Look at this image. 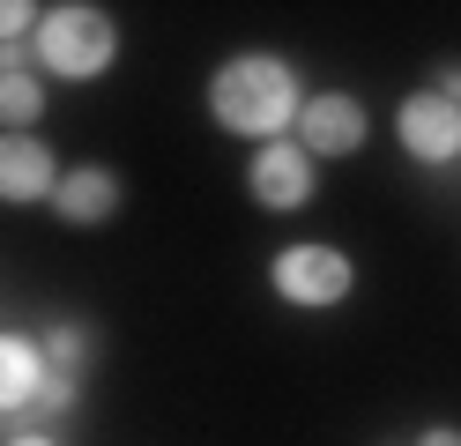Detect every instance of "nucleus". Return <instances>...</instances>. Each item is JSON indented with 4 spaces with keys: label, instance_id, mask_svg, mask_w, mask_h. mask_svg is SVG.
Wrapping results in <instances>:
<instances>
[{
    "label": "nucleus",
    "instance_id": "ddd939ff",
    "mask_svg": "<svg viewBox=\"0 0 461 446\" xmlns=\"http://www.w3.org/2000/svg\"><path fill=\"white\" fill-rule=\"evenodd\" d=\"M75 402H82V379H75V372H45V387H38V409H45V416H68Z\"/></svg>",
    "mask_w": 461,
    "mask_h": 446
},
{
    "label": "nucleus",
    "instance_id": "423d86ee",
    "mask_svg": "<svg viewBox=\"0 0 461 446\" xmlns=\"http://www.w3.org/2000/svg\"><path fill=\"white\" fill-rule=\"evenodd\" d=\"M394 141H402V157H410V164L454 171L461 164V112L447 97H431V89H410V97L394 105Z\"/></svg>",
    "mask_w": 461,
    "mask_h": 446
},
{
    "label": "nucleus",
    "instance_id": "6e6552de",
    "mask_svg": "<svg viewBox=\"0 0 461 446\" xmlns=\"http://www.w3.org/2000/svg\"><path fill=\"white\" fill-rule=\"evenodd\" d=\"M68 164H52L45 134H0V208H38L52 201Z\"/></svg>",
    "mask_w": 461,
    "mask_h": 446
},
{
    "label": "nucleus",
    "instance_id": "2eb2a0df",
    "mask_svg": "<svg viewBox=\"0 0 461 446\" xmlns=\"http://www.w3.org/2000/svg\"><path fill=\"white\" fill-rule=\"evenodd\" d=\"M31 68H38L31 45H0V82H8V75H31Z\"/></svg>",
    "mask_w": 461,
    "mask_h": 446
},
{
    "label": "nucleus",
    "instance_id": "f8f14e48",
    "mask_svg": "<svg viewBox=\"0 0 461 446\" xmlns=\"http://www.w3.org/2000/svg\"><path fill=\"white\" fill-rule=\"evenodd\" d=\"M38 0H0V45H31L38 38Z\"/></svg>",
    "mask_w": 461,
    "mask_h": 446
},
{
    "label": "nucleus",
    "instance_id": "39448f33",
    "mask_svg": "<svg viewBox=\"0 0 461 446\" xmlns=\"http://www.w3.org/2000/svg\"><path fill=\"white\" fill-rule=\"evenodd\" d=\"M246 194H253V208H268V216H298V208H312V194H321V164H312L291 134L261 141L246 157Z\"/></svg>",
    "mask_w": 461,
    "mask_h": 446
},
{
    "label": "nucleus",
    "instance_id": "9b49d317",
    "mask_svg": "<svg viewBox=\"0 0 461 446\" xmlns=\"http://www.w3.org/2000/svg\"><path fill=\"white\" fill-rule=\"evenodd\" d=\"M45 105H52V89H45L38 68L31 75H8V82H0V134H31L45 119Z\"/></svg>",
    "mask_w": 461,
    "mask_h": 446
},
{
    "label": "nucleus",
    "instance_id": "20e7f679",
    "mask_svg": "<svg viewBox=\"0 0 461 446\" xmlns=\"http://www.w3.org/2000/svg\"><path fill=\"white\" fill-rule=\"evenodd\" d=\"M291 141L312 164H342V157H357V149L372 141V112H365V97H350V89H305V112H298Z\"/></svg>",
    "mask_w": 461,
    "mask_h": 446
},
{
    "label": "nucleus",
    "instance_id": "7ed1b4c3",
    "mask_svg": "<svg viewBox=\"0 0 461 446\" xmlns=\"http://www.w3.org/2000/svg\"><path fill=\"white\" fill-rule=\"evenodd\" d=\"M268 290L291 313H335V305H350V290H357V260L342 246H328V238H298V246L268 253Z\"/></svg>",
    "mask_w": 461,
    "mask_h": 446
},
{
    "label": "nucleus",
    "instance_id": "dca6fc26",
    "mask_svg": "<svg viewBox=\"0 0 461 446\" xmlns=\"http://www.w3.org/2000/svg\"><path fill=\"white\" fill-rule=\"evenodd\" d=\"M0 446H60V439H52L45 424H23V432H8V439H0Z\"/></svg>",
    "mask_w": 461,
    "mask_h": 446
},
{
    "label": "nucleus",
    "instance_id": "f3484780",
    "mask_svg": "<svg viewBox=\"0 0 461 446\" xmlns=\"http://www.w3.org/2000/svg\"><path fill=\"white\" fill-rule=\"evenodd\" d=\"M417 446H461V424H424Z\"/></svg>",
    "mask_w": 461,
    "mask_h": 446
},
{
    "label": "nucleus",
    "instance_id": "4468645a",
    "mask_svg": "<svg viewBox=\"0 0 461 446\" xmlns=\"http://www.w3.org/2000/svg\"><path fill=\"white\" fill-rule=\"evenodd\" d=\"M424 89H431V97H447V105L461 112V59H439V68H431V82H424Z\"/></svg>",
    "mask_w": 461,
    "mask_h": 446
},
{
    "label": "nucleus",
    "instance_id": "f03ea898",
    "mask_svg": "<svg viewBox=\"0 0 461 446\" xmlns=\"http://www.w3.org/2000/svg\"><path fill=\"white\" fill-rule=\"evenodd\" d=\"M120 52H127V30H120L112 8H97V0H60V8H45L38 38H31L38 75H52V82H97V75L120 68Z\"/></svg>",
    "mask_w": 461,
    "mask_h": 446
},
{
    "label": "nucleus",
    "instance_id": "f257e3e1",
    "mask_svg": "<svg viewBox=\"0 0 461 446\" xmlns=\"http://www.w3.org/2000/svg\"><path fill=\"white\" fill-rule=\"evenodd\" d=\"M201 105H209L216 134L261 149V141H283V134L298 127V112H305V75H298L291 52L246 45V52L216 59V75H209V89H201Z\"/></svg>",
    "mask_w": 461,
    "mask_h": 446
},
{
    "label": "nucleus",
    "instance_id": "1a4fd4ad",
    "mask_svg": "<svg viewBox=\"0 0 461 446\" xmlns=\"http://www.w3.org/2000/svg\"><path fill=\"white\" fill-rule=\"evenodd\" d=\"M38 387H45V350H38V335L0 327V416L38 409Z\"/></svg>",
    "mask_w": 461,
    "mask_h": 446
},
{
    "label": "nucleus",
    "instance_id": "0eeeda50",
    "mask_svg": "<svg viewBox=\"0 0 461 446\" xmlns=\"http://www.w3.org/2000/svg\"><path fill=\"white\" fill-rule=\"evenodd\" d=\"M45 208H52V223H68V231H97V223H112L127 208V178L112 164H68Z\"/></svg>",
    "mask_w": 461,
    "mask_h": 446
},
{
    "label": "nucleus",
    "instance_id": "9d476101",
    "mask_svg": "<svg viewBox=\"0 0 461 446\" xmlns=\"http://www.w3.org/2000/svg\"><path fill=\"white\" fill-rule=\"evenodd\" d=\"M38 350H45V372H75V379H82V372H90V357H97V327L60 313V320L38 335Z\"/></svg>",
    "mask_w": 461,
    "mask_h": 446
}]
</instances>
